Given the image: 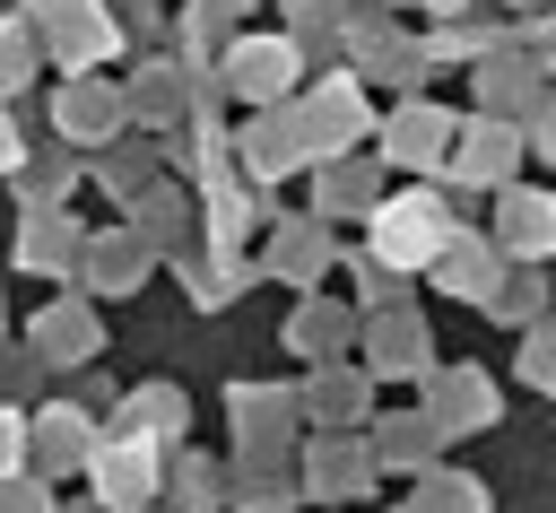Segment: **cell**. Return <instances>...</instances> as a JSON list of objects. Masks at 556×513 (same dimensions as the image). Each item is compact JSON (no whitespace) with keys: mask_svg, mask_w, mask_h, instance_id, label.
<instances>
[{"mask_svg":"<svg viewBox=\"0 0 556 513\" xmlns=\"http://www.w3.org/2000/svg\"><path fill=\"white\" fill-rule=\"evenodd\" d=\"M443 243V209L434 200H391V217H382V252L391 261H426Z\"/></svg>","mask_w":556,"mask_h":513,"instance_id":"cell-1","label":"cell"}]
</instances>
